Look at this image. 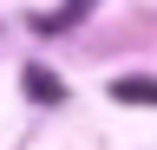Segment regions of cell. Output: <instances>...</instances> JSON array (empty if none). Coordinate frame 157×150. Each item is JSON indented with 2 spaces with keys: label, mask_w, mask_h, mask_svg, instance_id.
I'll return each mask as SVG.
<instances>
[{
  "label": "cell",
  "mask_w": 157,
  "mask_h": 150,
  "mask_svg": "<svg viewBox=\"0 0 157 150\" xmlns=\"http://www.w3.org/2000/svg\"><path fill=\"white\" fill-rule=\"evenodd\" d=\"M111 98L118 104H157V79H151V72H118V79H111Z\"/></svg>",
  "instance_id": "obj_1"
},
{
  "label": "cell",
  "mask_w": 157,
  "mask_h": 150,
  "mask_svg": "<svg viewBox=\"0 0 157 150\" xmlns=\"http://www.w3.org/2000/svg\"><path fill=\"white\" fill-rule=\"evenodd\" d=\"M20 85H26V98H33V104H59V98H66V85H59L46 65H26V72H20Z\"/></svg>",
  "instance_id": "obj_2"
}]
</instances>
